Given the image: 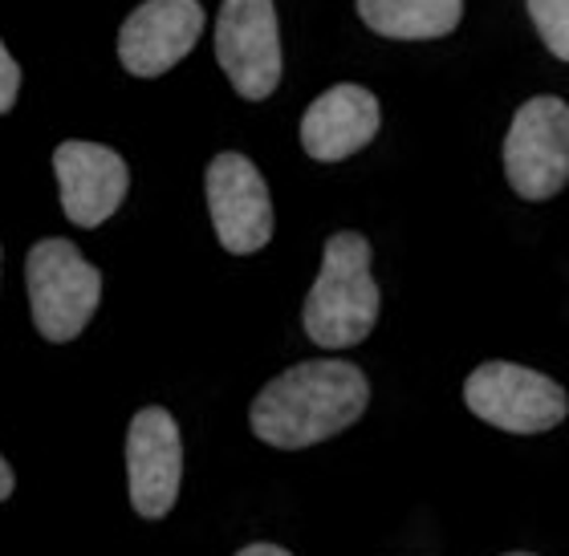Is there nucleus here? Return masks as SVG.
Listing matches in <instances>:
<instances>
[{"label": "nucleus", "mask_w": 569, "mask_h": 556, "mask_svg": "<svg viewBox=\"0 0 569 556\" xmlns=\"http://www.w3.org/2000/svg\"><path fill=\"white\" fill-rule=\"evenodd\" d=\"M183 479V443L171 411L142 406L127 426V487L142 520H163L176 508Z\"/></svg>", "instance_id": "8"}, {"label": "nucleus", "mask_w": 569, "mask_h": 556, "mask_svg": "<svg viewBox=\"0 0 569 556\" xmlns=\"http://www.w3.org/2000/svg\"><path fill=\"white\" fill-rule=\"evenodd\" d=\"M370 403V382L355 362H301L277 374L249 406L252 435L281 451H301L342 435Z\"/></svg>", "instance_id": "1"}, {"label": "nucleus", "mask_w": 569, "mask_h": 556, "mask_svg": "<svg viewBox=\"0 0 569 556\" xmlns=\"http://www.w3.org/2000/svg\"><path fill=\"white\" fill-rule=\"evenodd\" d=\"M367 29L391 41H436L463 17V0H358Z\"/></svg>", "instance_id": "12"}, {"label": "nucleus", "mask_w": 569, "mask_h": 556, "mask_svg": "<svg viewBox=\"0 0 569 556\" xmlns=\"http://www.w3.org/2000/svg\"><path fill=\"white\" fill-rule=\"evenodd\" d=\"M12 487H17V479H12L9 459H0V499H9V496H12Z\"/></svg>", "instance_id": "15"}, {"label": "nucleus", "mask_w": 569, "mask_h": 556, "mask_svg": "<svg viewBox=\"0 0 569 556\" xmlns=\"http://www.w3.org/2000/svg\"><path fill=\"white\" fill-rule=\"evenodd\" d=\"M216 61L240 98L264 102L281 82L273 0H224L216 12Z\"/></svg>", "instance_id": "6"}, {"label": "nucleus", "mask_w": 569, "mask_h": 556, "mask_svg": "<svg viewBox=\"0 0 569 556\" xmlns=\"http://www.w3.org/2000/svg\"><path fill=\"white\" fill-rule=\"evenodd\" d=\"M379 321V284L370 276V240L333 232L321 252V273L301 309L309 342L321 350H350L367 342Z\"/></svg>", "instance_id": "2"}, {"label": "nucleus", "mask_w": 569, "mask_h": 556, "mask_svg": "<svg viewBox=\"0 0 569 556\" xmlns=\"http://www.w3.org/2000/svg\"><path fill=\"white\" fill-rule=\"evenodd\" d=\"M29 309L46 342H73L102 301V273L70 240H41L24 261Z\"/></svg>", "instance_id": "3"}, {"label": "nucleus", "mask_w": 569, "mask_h": 556, "mask_svg": "<svg viewBox=\"0 0 569 556\" xmlns=\"http://www.w3.org/2000/svg\"><path fill=\"white\" fill-rule=\"evenodd\" d=\"M203 191H208L216 236L228 252L249 256L273 240V200H269V183L252 166V159L237 151L216 154L203 175Z\"/></svg>", "instance_id": "7"}, {"label": "nucleus", "mask_w": 569, "mask_h": 556, "mask_svg": "<svg viewBox=\"0 0 569 556\" xmlns=\"http://www.w3.org/2000/svg\"><path fill=\"white\" fill-rule=\"evenodd\" d=\"M529 17L549 53L569 61V0H529Z\"/></svg>", "instance_id": "13"}, {"label": "nucleus", "mask_w": 569, "mask_h": 556, "mask_svg": "<svg viewBox=\"0 0 569 556\" xmlns=\"http://www.w3.org/2000/svg\"><path fill=\"white\" fill-rule=\"evenodd\" d=\"M203 33L200 0H142L119 29V61L134 78H159L188 58Z\"/></svg>", "instance_id": "9"}, {"label": "nucleus", "mask_w": 569, "mask_h": 556, "mask_svg": "<svg viewBox=\"0 0 569 556\" xmlns=\"http://www.w3.org/2000/svg\"><path fill=\"white\" fill-rule=\"evenodd\" d=\"M463 403L509 435H541L569 415V398L549 374H537L517 362H485L463 382Z\"/></svg>", "instance_id": "4"}, {"label": "nucleus", "mask_w": 569, "mask_h": 556, "mask_svg": "<svg viewBox=\"0 0 569 556\" xmlns=\"http://www.w3.org/2000/svg\"><path fill=\"white\" fill-rule=\"evenodd\" d=\"M53 171L61 188V212L78 228L107 224L131 188V171L122 163V154L102 142H61L53 151Z\"/></svg>", "instance_id": "10"}, {"label": "nucleus", "mask_w": 569, "mask_h": 556, "mask_svg": "<svg viewBox=\"0 0 569 556\" xmlns=\"http://www.w3.org/2000/svg\"><path fill=\"white\" fill-rule=\"evenodd\" d=\"M17 90H21V70H17L12 53L4 49V41H0V114H9L12 110Z\"/></svg>", "instance_id": "14"}, {"label": "nucleus", "mask_w": 569, "mask_h": 556, "mask_svg": "<svg viewBox=\"0 0 569 556\" xmlns=\"http://www.w3.org/2000/svg\"><path fill=\"white\" fill-rule=\"evenodd\" d=\"M379 98L355 82H342L309 102L301 114V146L318 163H342L379 134Z\"/></svg>", "instance_id": "11"}, {"label": "nucleus", "mask_w": 569, "mask_h": 556, "mask_svg": "<svg viewBox=\"0 0 569 556\" xmlns=\"http://www.w3.org/2000/svg\"><path fill=\"white\" fill-rule=\"evenodd\" d=\"M237 556H289V553L277 548V545H249V548H240Z\"/></svg>", "instance_id": "16"}, {"label": "nucleus", "mask_w": 569, "mask_h": 556, "mask_svg": "<svg viewBox=\"0 0 569 556\" xmlns=\"http://www.w3.org/2000/svg\"><path fill=\"white\" fill-rule=\"evenodd\" d=\"M505 175L529 203L553 200L569 183V102L529 98L505 134Z\"/></svg>", "instance_id": "5"}, {"label": "nucleus", "mask_w": 569, "mask_h": 556, "mask_svg": "<svg viewBox=\"0 0 569 556\" xmlns=\"http://www.w3.org/2000/svg\"><path fill=\"white\" fill-rule=\"evenodd\" d=\"M505 556H533V553H505Z\"/></svg>", "instance_id": "17"}]
</instances>
